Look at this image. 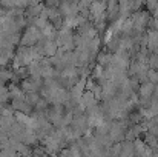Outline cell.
Here are the masks:
<instances>
[{"label":"cell","mask_w":158,"mask_h":157,"mask_svg":"<svg viewBox=\"0 0 158 157\" xmlns=\"http://www.w3.org/2000/svg\"><path fill=\"white\" fill-rule=\"evenodd\" d=\"M105 9H106V2H103V0H94L92 5H91V12H92L94 17L103 15Z\"/></svg>","instance_id":"3"},{"label":"cell","mask_w":158,"mask_h":157,"mask_svg":"<svg viewBox=\"0 0 158 157\" xmlns=\"http://www.w3.org/2000/svg\"><path fill=\"white\" fill-rule=\"evenodd\" d=\"M149 26H151V29L152 31H158V19H149V23H148Z\"/></svg>","instance_id":"7"},{"label":"cell","mask_w":158,"mask_h":157,"mask_svg":"<svg viewBox=\"0 0 158 157\" xmlns=\"http://www.w3.org/2000/svg\"><path fill=\"white\" fill-rule=\"evenodd\" d=\"M135 145L132 143V142H127V143H123L121 145V151H120V154H123V156H126V154H135Z\"/></svg>","instance_id":"6"},{"label":"cell","mask_w":158,"mask_h":157,"mask_svg":"<svg viewBox=\"0 0 158 157\" xmlns=\"http://www.w3.org/2000/svg\"><path fill=\"white\" fill-rule=\"evenodd\" d=\"M146 42H148V46H149L151 51L158 52V31H152L146 37Z\"/></svg>","instance_id":"5"},{"label":"cell","mask_w":158,"mask_h":157,"mask_svg":"<svg viewBox=\"0 0 158 157\" xmlns=\"http://www.w3.org/2000/svg\"><path fill=\"white\" fill-rule=\"evenodd\" d=\"M140 91H141V97H143L144 100H149V99L152 97L154 91H155V83H152V82H149V80H148L146 83H143V85H141Z\"/></svg>","instance_id":"4"},{"label":"cell","mask_w":158,"mask_h":157,"mask_svg":"<svg viewBox=\"0 0 158 157\" xmlns=\"http://www.w3.org/2000/svg\"><path fill=\"white\" fill-rule=\"evenodd\" d=\"M132 23H134V29L135 31H143L144 26H148L149 23V15L148 12H143V11H138L132 15Z\"/></svg>","instance_id":"2"},{"label":"cell","mask_w":158,"mask_h":157,"mask_svg":"<svg viewBox=\"0 0 158 157\" xmlns=\"http://www.w3.org/2000/svg\"><path fill=\"white\" fill-rule=\"evenodd\" d=\"M126 134V125L123 122H114L109 125V136L112 140H121Z\"/></svg>","instance_id":"1"}]
</instances>
